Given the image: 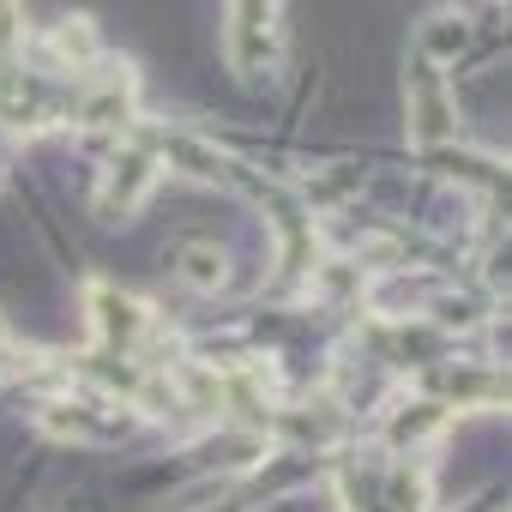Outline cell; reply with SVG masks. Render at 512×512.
<instances>
[{
  "label": "cell",
  "instance_id": "1",
  "mask_svg": "<svg viewBox=\"0 0 512 512\" xmlns=\"http://www.w3.org/2000/svg\"><path fill=\"white\" fill-rule=\"evenodd\" d=\"M272 49H278V7H235L229 13V55H235V67H260V61H272Z\"/></svg>",
  "mask_w": 512,
  "mask_h": 512
},
{
  "label": "cell",
  "instance_id": "2",
  "mask_svg": "<svg viewBox=\"0 0 512 512\" xmlns=\"http://www.w3.org/2000/svg\"><path fill=\"white\" fill-rule=\"evenodd\" d=\"M151 181H157V157L151 151H121L103 175V211H133Z\"/></svg>",
  "mask_w": 512,
  "mask_h": 512
},
{
  "label": "cell",
  "instance_id": "3",
  "mask_svg": "<svg viewBox=\"0 0 512 512\" xmlns=\"http://www.w3.org/2000/svg\"><path fill=\"white\" fill-rule=\"evenodd\" d=\"M91 314H97V332H103V344H121V350H133V338L145 332V302H133V296H121V290H91Z\"/></svg>",
  "mask_w": 512,
  "mask_h": 512
},
{
  "label": "cell",
  "instance_id": "4",
  "mask_svg": "<svg viewBox=\"0 0 512 512\" xmlns=\"http://www.w3.org/2000/svg\"><path fill=\"white\" fill-rule=\"evenodd\" d=\"M181 278H187L193 290H217V284H223V253L205 247V241H193V247L181 253Z\"/></svg>",
  "mask_w": 512,
  "mask_h": 512
},
{
  "label": "cell",
  "instance_id": "5",
  "mask_svg": "<svg viewBox=\"0 0 512 512\" xmlns=\"http://www.w3.org/2000/svg\"><path fill=\"white\" fill-rule=\"evenodd\" d=\"M91 43H97V37H91V25H85V19H79V25H61V31H55V55H61L67 67H85Z\"/></svg>",
  "mask_w": 512,
  "mask_h": 512
},
{
  "label": "cell",
  "instance_id": "6",
  "mask_svg": "<svg viewBox=\"0 0 512 512\" xmlns=\"http://www.w3.org/2000/svg\"><path fill=\"white\" fill-rule=\"evenodd\" d=\"M440 422H446V410H434V404H428V410H416V416L404 410V416L392 422V440H398V446H404V440H422V434H428V428H440Z\"/></svg>",
  "mask_w": 512,
  "mask_h": 512
}]
</instances>
